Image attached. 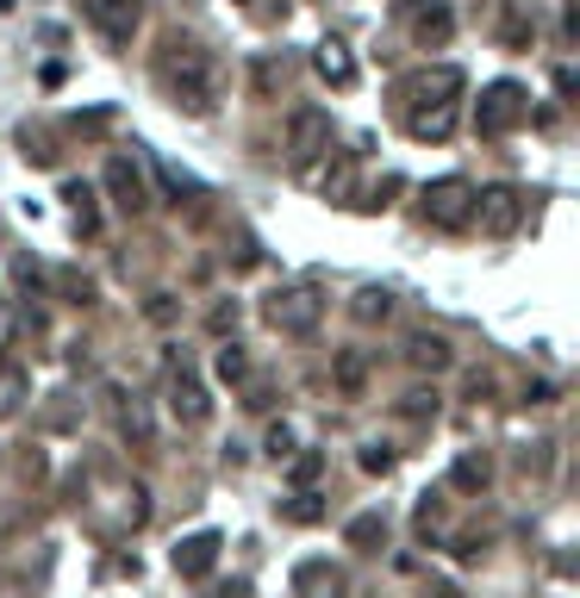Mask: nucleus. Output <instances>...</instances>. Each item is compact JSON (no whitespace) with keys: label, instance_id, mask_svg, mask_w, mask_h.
I'll return each instance as SVG.
<instances>
[{"label":"nucleus","instance_id":"1","mask_svg":"<svg viewBox=\"0 0 580 598\" xmlns=\"http://www.w3.org/2000/svg\"><path fill=\"white\" fill-rule=\"evenodd\" d=\"M156 81H163L169 100L181 106V113H193V119H207L219 106V94H225V69H219V57L207 50V44H193V38H169L163 44Z\"/></svg>","mask_w":580,"mask_h":598},{"label":"nucleus","instance_id":"2","mask_svg":"<svg viewBox=\"0 0 580 598\" xmlns=\"http://www.w3.org/2000/svg\"><path fill=\"white\" fill-rule=\"evenodd\" d=\"M263 318H269L281 337H312L319 318H325V293H319V281H288V287H275L269 300H263Z\"/></svg>","mask_w":580,"mask_h":598},{"label":"nucleus","instance_id":"3","mask_svg":"<svg viewBox=\"0 0 580 598\" xmlns=\"http://www.w3.org/2000/svg\"><path fill=\"white\" fill-rule=\"evenodd\" d=\"M425 218L437 225V232H468V225H475V188H468L462 174L431 181L425 188Z\"/></svg>","mask_w":580,"mask_h":598},{"label":"nucleus","instance_id":"4","mask_svg":"<svg viewBox=\"0 0 580 598\" xmlns=\"http://www.w3.org/2000/svg\"><path fill=\"white\" fill-rule=\"evenodd\" d=\"M325 150H331V113L300 106V113L288 119V162H293V174H306Z\"/></svg>","mask_w":580,"mask_h":598},{"label":"nucleus","instance_id":"5","mask_svg":"<svg viewBox=\"0 0 580 598\" xmlns=\"http://www.w3.org/2000/svg\"><path fill=\"white\" fill-rule=\"evenodd\" d=\"M524 113H531V100H524L518 81H493V88L481 94V106H475V132L481 137H505Z\"/></svg>","mask_w":580,"mask_h":598},{"label":"nucleus","instance_id":"6","mask_svg":"<svg viewBox=\"0 0 580 598\" xmlns=\"http://www.w3.org/2000/svg\"><path fill=\"white\" fill-rule=\"evenodd\" d=\"M475 218H481V232L487 237H512L518 232V218H524V193L518 188H481L475 193Z\"/></svg>","mask_w":580,"mask_h":598},{"label":"nucleus","instance_id":"7","mask_svg":"<svg viewBox=\"0 0 580 598\" xmlns=\"http://www.w3.org/2000/svg\"><path fill=\"white\" fill-rule=\"evenodd\" d=\"M169 411L181 425H207V418H213V399H207V386H200V374H193L188 362L169 368Z\"/></svg>","mask_w":580,"mask_h":598},{"label":"nucleus","instance_id":"8","mask_svg":"<svg viewBox=\"0 0 580 598\" xmlns=\"http://www.w3.org/2000/svg\"><path fill=\"white\" fill-rule=\"evenodd\" d=\"M300 181H306V188H319L325 200H349V188H356V150H337V144H331V150L319 156Z\"/></svg>","mask_w":580,"mask_h":598},{"label":"nucleus","instance_id":"9","mask_svg":"<svg viewBox=\"0 0 580 598\" xmlns=\"http://www.w3.org/2000/svg\"><path fill=\"white\" fill-rule=\"evenodd\" d=\"M107 188H113V206L125 218H137L144 206H150V188H144V174H137L132 156H113V162H107Z\"/></svg>","mask_w":580,"mask_h":598},{"label":"nucleus","instance_id":"10","mask_svg":"<svg viewBox=\"0 0 580 598\" xmlns=\"http://www.w3.org/2000/svg\"><path fill=\"white\" fill-rule=\"evenodd\" d=\"M88 20L100 25V38L107 44H132L144 7H137V0H88Z\"/></svg>","mask_w":580,"mask_h":598},{"label":"nucleus","instance_id":"11","mask_svg":"<svg viewBox=\"0 0 580 598\" xmlns=\"http://www.w3.org/2000/svg\"><path fill=\"white\" fill-rule=\"evenodd\" d=\"M219 530H200V537H188V542H175V574L181 579H207L213 574V561H219Z\"/></svg>","mask_w":580,"mask_h":598},{"label":"nucleus","instance_id":"12","mask_svg":"<svg viewBox=\"0 0 580 598\" xmlns=\"http://www.w3.org/2000/svg\"><path fill=\"white\" fill-rule=\"evenodd\" d=\"M293 598H344V574L331 561H300L293 567Z\"/></svg>","mask_w":580,"mask_h":598},{"label":"nucleus","instance_id":"13","mask_svg":"<svg viewBox=\"0 0 580 598\" xmlns=\"http://www.w3.org/2000/svg\"><path fill=\"white\" fill-rule=\"evenodd\" d=\"M468 81H462V69H449V63H437V69H425V76L412 81V94L425 100V106H444V100H456Z\"/></svg>","mask_w":580,"mask_h":598},{"label":"nucleus","instance_id":"14","mask_svg":"<svg viewBox=\"0 0 580 598\" xmlns=\"http://www.w3.org/2000/svg\"><path fill=\"white\" fill-rule=\"evenodd\" d=\"M406 132L419 137V144H444V137L456 132V100H444V106H419V113L406 119Z\"/></svg>","mask_w":580,"mask_h":598},{"label":"nucleus","instance_id":"15","mask_svg":"<svg viewBox=\"0 0 580 598\" xmlns=\"http://www.w3.org/2000/svg\"><path fill=\"white\" fill-rule=\"evenodd\" d=\"M32 399V374L20 362H0V425L7 418H20V406Z\"/></svg>","mask_w":580,"mask_h":598},{"label":"nucleus","instance_id":"16","mask_svg":"<svg viewBox=\"0 0 580 598\" xmlns=\"http://www.w3.org/2000/svg\"><path fill=\"white\" fill-rule=\"evenodd\" d=\"M449 32H456V13H449L444 0H431L425 13L412 20V38L425 44V50H437V44H449Z\"/></svg>","mask_w":580,"mask_h":598},{"label":"nucleus","instance_id":"17","mask_svg":"<svg viewBox=\"0 0 580 598\" xmlns=\"http://www.w3.org/2000/svg\"><path fill=\"white\" fill-rule=\"evenodd\" d=\"M406 362H412V368H431V374H444L456 356H449L444 337H431V330H412V337H406Z\"/></svg>","mask_w":580,"mask_h":598},{"label":"nucleus","instance_id":"18","mask_svg":"<svg viewBox=\"0 0 580 598\" xmlns=\"http://www.w3.org/2000/svg\"><path fill=\"white\" fill-rule=\"evenodd\" d=\"M312 63H319V76H325L331 88H349V81H356V63H349V50L337 38L319 44V57H312Z\"/></svg>","mask_w":580,"mask_h":598},{"label":"nucleus","instance_id":"19","mask_svg":"<svg viewBox=\"0 0 580 598\" xmlns=\"http://www.w3.org/2000/svg\"><path fill=\"white\" fill-rule=\"evenodd\" d=\"M331 374H337V393H344V399H356V393H362V381H368V356H362V349H344Z\"/></svg>","mask_w":580,"mask_h":598},{"label":"nucleus","instance_id":"20","mask_svg":"<svg viewBox=\"0 0 580 598\" xmlns=\"http://www.w3.org/2000/svg\"><path fill=\"white\" fill-rule=\"evenodd\" d=\"M349 312H356L362 325H387V318H393V293H387V287H362Z\"/></svg>","mask_w":580,"mask_h":598},{"label":"nucleus","instance_id":"21","mask_svg":"<svg viewBox=\"0 0 580 598\" xmlns=\"http://www.w3.org/2000/svg\"><path fill=\"white\" fill-rule=\"evenodd\" d=\"M449 481L462 486V493H481V486L493 481V467H487V455H462V462H456V474H449Z\"/></svg>","mask_w":580,"mask_h":598},{"label":"nucleus","instance_id":"22","mask_svg":"<svg viewBox=\"0 0 580 598\" xmlns=\"http://www.w3.org/2000/svg\"><path fill=\"white\" fill-rule=\"evenodd\" d=\"M119 430H125L132 443H150V411H144V399H125V406H119Z\"/></svg>","mask_w":580,"mask_h":598},{"label":"nucleus","instance_id":"23","mask_svg":"<svg viewBox=\"0 0 580 598\" xmlns=\"http://www.w3.org/2000/svg\"><path fill=\"white\" fill-rule=\"evenodd\" d=\"M213 368H219V381H244L250 374V356H244V343H219Z\"/></svg>","mask_w":580,"mask_h":598},{"label":"nucleus","instance_id":"24","mask_svg":"<svg viewBox=\"0 0 580 598\" xmlns=\"http://www.w3.org/2000/svg\"><path fill=\"white\" fill-rule=\"evenodd\" d=\"M281 81H288V63H275V57L256 63V94H275Z\"/></svg>","mask_w":580,"mask_h":598},{"label":"nucleus","instance_id":"25","mask_svg":"<svg viewBox=\"0 0 580 598\" xmlns=\"http://www.w3.org/2000/svg\"><path fill=\"white\" fill-rule=\"evenodd\" d=\"M319 474H325V455H319V449H306V455H293V481H300V486H312Z\"/></svg>","mask_w":580,"mask_h":598},{"label":"nucleus","instance_id":"26","mask_svg":"<svg viewBox=\"0 0 580 598\" xmlns=\"http://www.w3.org/2000/svg\"><path fill=\"white\" fill-rule=\"evenodd\" d=\"M406 418H437V393H425V386H419V393H406Z\"/></svg>","mask_w":580,"mask_h":598},{"label":"nucleus","instance_id":"27","mask_svg":"<svg viewBox=\"0 0 580 598\" xmlns=\"http://www.w3.org/2000/svg\"><path fill=\"white\" fill-rule=\"evenodd\" d=\"M281 511H288L293 523H312L319 511H325V505H319V493H300V499H293V505H281Z\"/></svg>","mask_w":580,"mask_h":598},{"label":"nucleus","instance_id":"28","mask_svg":"<svg viewBox=\"0 0 580 598\" xmlns=\"http://www.w3.org/2000/svg\"><path fill=\"white\" fill-rule=\"evenodd\" d=\"M362 474H393V449L368 443V449H362Z\"/></svg>","mask_w":580,"mask_h":598},{"label":"nucleus","instance_id":"29","mask_svg":"<svg viewBox=\"0 0 580 598\" xmlns=\"http://www.w3.org/2000/svg\"><path fill=\"white\" fill-rule=\"evenodd\" d=\"M381 537H387L381 518H356V523H349V542H381Z\"/></svg>","mask_w":580,"mask_h":598},{"label":"nucleus","instance_id":"30","mask_svg":"<svg viewBox=\"0 0 580 598\" xmlns=\"http://www.w3.org/2000/svg\"><path fill=\"white\" fill-rule=\"evenodd\" d=\"M269 455H275V462H288V455H293V430L288 425H269Z\"/></svg>","mask_w":580,"mask_h":598},{"label":"nucleus","instance_id":"31","mask_svg":"<svg viewBox=\"0 0 580 598\" xmlns=\"http://www.w3.org/2000/svg\"><path fill=\"white\" fill-rule=\"evenodd\" d=\"M237 325V300H232V306H213V330H232Z\"/></svg>","mask_w":580,"mask_h":598},{"label":"nucleus","instance_id":"32","mask_svg":"<svg viewBox=\"0 0 580 598\" xmlns=\"http://www.w3.org/2000/svg\"><path fill=\"white\" fill-rule=\"evenodd\" d=\"M213 598H250V579H232V586H213Z\"/></svg>","mask_w":580,"mask_h":598},{"label":"nucleus","instance_id":"33","mask_svg":"<svg viewBox=\"0 0 580 598\" xmlns=\"http://www.w3.org/2000/svg\"><path fill=\"white\" fill-rule=\"evenodd\" d=\"M437 598H462V593H449V586H444V593H437Z\"/></svg>","mask_w":580,"mask_h":598},{"label":"nucleus","instance_id":"34","mask_svg":"<svg viewBox=\"0 0 580 598\" xmlns=\"http://www.w3.org/2000/svg\"><path fill=\"white\" fill-rule=\"evenodd\" d=\"M237 7H250V0H237Z\"/></svg>","mask_w":580,"mask_h":598}]
</instances>
